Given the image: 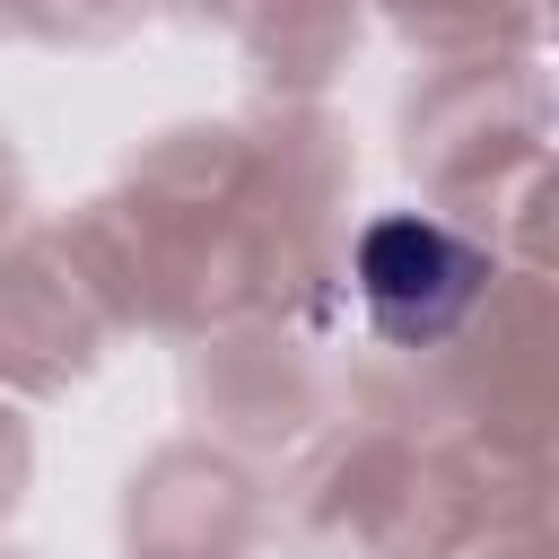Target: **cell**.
Returning <instances> with one entry per match:
<instances>
[{
  "mask_svg": "<svg viewBox=\"0 0 559 559\" xmlns=\"http://www.w3.org/2000/svg\"><path fill=\"white\" fill-rule=\"evenodd\" d=\"M489 280V253L463 245L454 227L437 218H376L367 245H358V297L367 314L393 332V341H437L472 314Z\"/></svg>",
  "mask_w": 559,
  "mask_h": 559,
  "instance_id": "obj_1",
  "label": "cell"
}]
</instances>
